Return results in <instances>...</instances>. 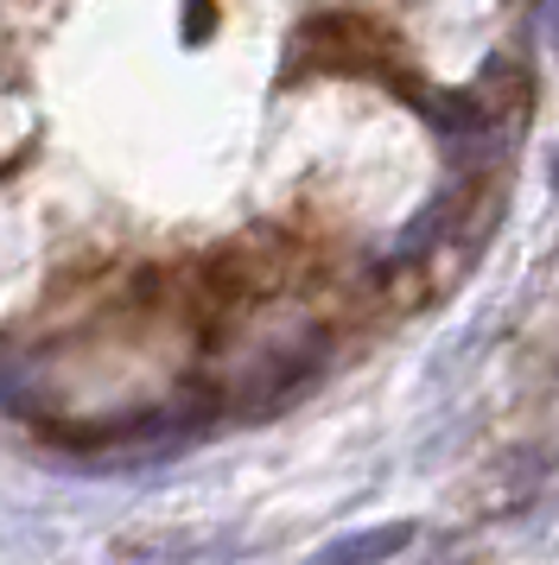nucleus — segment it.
Instances as JSON below:
<instances>
[{"mask_svg": "<svg viewBox=\"0 0 559 565\" xmlns=\"http://www.w3.org/2000/svg\"><path fill=\"white\" fill-rule=\"evenodd\" d=\"M547 39H553V52H559V0H547Z\"/></svg>", "mask_w": 559, "mask_h": 565, "instance_id": "obj_3", "label": "nucleus"}, {"mask_svg": "<svg viewBox=\"0 0 559 565\" xmlns=\"http://www.w3.org/2000/svg\"><path fill=\"white\" fill-rule=\"evenodd\" d=\"M299 52L312 64H337V71H381L388 39L369 20H356V13H325V20H312L299 32Z\"/></svg>", "mask_w": 559, "mask_h": 565, "instance_id": "obj_1", "label": "nucleus"}, {"mask_svg": "<svg viewBox=\"0 0 559 565\" xmlns=\"http://www.w3.org/2000/svg\"><path fill=\"white\" fill-rule=\"evenodd\" d=\"M413 546V521H388V527H362V534H344L318 546L305 565H388L394 553Z\"/></svg>", "mask_w": 559, "mask_h": 565, "instance_id": "obj_2", "label": "nucleus"}]
</instances>
